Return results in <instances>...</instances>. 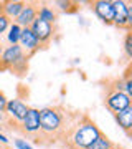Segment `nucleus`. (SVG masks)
<instances>
[{"mask_svg":"<svg viewBox=\"0 0 132 149\" xmlns=\"http://www.w3.org/2000/svg\"><path fill=\"white\" fill-rule=\"evenodd\" d=\"M81 114H71L63 106H46L40 109V133L35 136V143L41 144L43 139H50L48 144L64 138Z\"/></svg>","mask_w":132,"mask_h":149,"instance_id":"f257e3e1","label":"nucleus"},{"mask_svg":"<svg viewBox=\"0 0 132 149\" xmlns=\"http://www.w3.org/2000/svg\"><path fill=\"white\" fill-rule=\"evenodd\" d=\"M102 133L96 123L89 119V116H81L76 121L73 128L69 129L64 139H66V148L69 149H86L88 146L94 143L99 138V134Z\"/></svg>","mask_w":132,"mask_h":149,"instance_id":"f03ea898","label":"nucleus"},{"mask_svg":"<svg viewBox=\"0 0 132 149\" xmlns=\"http://www.w3.org/2000/svg\"><path fill=\"white\" fill-rule=\"evenodd\" d=\"M28 56L20 48V45H10L3 48L0 55V71L10 70L15 74H25L28 68Z\"/></svg>","mask_w":132,"mask_h":149,"instance_id":"7ed1b4c3","label":"nucleus"},{"mask_svg":"<svg viewBox=\"0 0 132 149\" xmlns=\"http://www.w3.org/2000/svg\"><path fill=\"white\" fill-rule=\"evenodd\" d=\"M18 126H20L18 129H20L21 133L35 138L40 133V109H37V108H28L25 118L21 119V123Z\"/></svg>","mask_w":132,"mask_h":149,"instance_id":"20e7f679","label":"nucleus"},{"mask_svg":"<svg viewBox=\"0 0 132 149\" xmlns=\"http://www.w3.org/2000/svg\"><path fill=\"white\" fill-rule=\"evenodd\" d=\"M28 108L30 106H26L21 100H10V101H7L5 114L8 116V119H10V121H8V126H10V124L18 126V124L21 123V119L25 118Z\"/></svg>","mask_w":132,"mask_h":149,"instance_id":"39448f33","label":"nucleus"},{"mask_svg":"<svg viewBox=\"0 0 132 149\" xmlns=\"http://www.w3.org/2000/svg\"><path fill=\"white\" fill-rule=\"evenodd\" d=\"M30 30L37 37L38 42H40V47H46L48 43L51 42L53 35H55V30H53L51 23H46V22L40 20V18H35V22L30 25Z\"/></svg>","mask_w":132,"mask_h":149,"instance_id":"423d86ee","label":"nucleus"},{"mask_svg":"<svg viewBox=\"0 0 132 149\" xmlns=\"http://www.w3.org/2000/svg\"><path fill=\"white\" fill-rule=\"evenodd\" d=\"M104 104L112 113L122 111V109H126V108L131 106V96L126 95L124 91H111L109 95L106 96Z\"/></svg>","mask_w":132,"mask_h":149,"instance_id":"0eeeda50","label":"nucleus"},{"mask_svg":"<svg viewBox=\"0 0 132 149\" xmlns=\"http://www.w3.org/2000/svg\"><path fill=\"white\" fill-rule=\"evenodd\" d=\"M38 10H40V3H37V2H25V5H23L21 12L18 13V17L15 18L13 23H17L21 28L30 27L35 22V18L38 17Z\"/></svg>","mask_w":132,"mask_h":149,"instance_id":"6e6552de","label":"nucleus"},{"mask_svg":"<svg viewBox=\"0 0 132 149\" xmlns=\"http://www.w3.org/2000/svg\"><path fill=\"white\" fill-rule=\"evenodd\" d=\"M129 8H131V3H129V2H124V0H116V2H112V10H114L112 25H116L117 28H122V30L131 32L129 27H127Z\"/></svg>","mask_w":132,"mask_h":149,"instance_id":"1a4fd4ad","label":"nucleus"},{"mask_svg":"<svg viewBox=\"0 0 132 149\" xmlns=\"http://www.w3.org/2000/svg\"><path fill=\"white\" fill-rule=\"evenodd\" d=\"M18 45H20V48L25 52V55L28 56V58H32L33 55L40 50V42H38L37 37L33 35V32L30 30V27L21 28L20 42H18Z\"/></svg>","mask_w":132,"mask_h":149,"instance_id":"9d476101","label":"nucleus"},{"mask_svg":"<svg viewBox=\"0 0 132 149\" xmlns=\"http://www.w3.org/2000/svg\"><path fill=\"white\" fill-rule=\"evenodd\" d=\"M91 7L94 13L97 15L102 23L106 25H112V18H114V10H112V2L111 0H96L91 2Z\"/></svg>","mask_w":132,"mask_h":149,"instance_id":"9b49d317","label":"nucleus"},{"mask_svg":"<svg viewBox=\"0 0 132 149\" xmlns=\"http://www.w3.org/2000/svg\"><path fill=\"white\" fill-rule=\"evenodd\" d=\"M114 118H116L117 124L121 126V129L127 136H132V106L122 109V111L114 113Z\"/></svg>","mask_w":132,"mask_h":149,"instance_id":"f8f14e48","label":"nucleus"},{"mask_svg":"<svg viewBox=\"0 0 132 149\" xmlns=\"http://www.w3.org/2000/svg\"><path fill=\"white\" fill-rule=\"evenodd\" d=\"M25 5V2H20V0H10V2H3V15L10 20H15L18 13L21 12Z\"/></svg>","mask_w":132,"mask_h":149,"instance_id":"ddd939ff","label":"nucleus"},{"mask_svg":"<svg viewBox=\"0 0 132 149\" xmlns=\"http://www.w3.org/2000/svg\"><path fill=\"white\" fill-rule=\"evenodd\" d=\"M20 33H21V27H18L17 23H10V27L7 30V42L10 43V45H18Z\"/></svg>","mask_w":132,"mask_h":149,"instance_id":"4468645a","label":"nucleus"},{"mask_svg":"<svg viewBox=\"0 0 132 149\" xmlns=\"http://www.w3.org/2000/svg\"><path fill=\"white\" fill-rule=\"evenodd\" d=\"M112 144H114V143H112L111 139L107 138L104 133H101L99 138L96 139L91 146H88L86 149H109V148H112Z\"/></svg>","mask_w":132,"mask_h":149,"instance_id":"2eb2a0df","label":"nucleus"},{"mask_svg":"<svg viewBox=\"0 0 132 149\" xmlns=\"http://www.w3.org/2000/svg\"><path fill=\"white\" fill-rule=\"evenodd\" d=\"M37 18H40V20L46 22V23H55V20H56V13L50 8V7H40V10H38V17Z\"/></svg>","mask_w":132,"mask_h":149,"instance_id":"dca6fc26","label":"nucleus"},{"mask_svg":"<svg viewBox=\"0 0 132 149\" xmlns=\"http://www.w3.org/2000/svg\"><path fill=\"white\" fill-rule=\"evenodd\" d=\"M124 50H126V55L131 58V56H132V33H131V32L126 33V40H124Z\"/></svg>","mask_w":132,"mask_h":149,"instance_id":"f3484780","label":"nucleus"},{"mask_svg":"<svg viewBox=\"0 0 132 149\" xmlns=\"http://www.w3.org/2000/svg\"><path fill=\"white\" fill-rule=\"evenodd\" d=\"M10 23H12L10 18H7L5 15H0V35H2V33H5L7 30H8Z\"/></svg>","mask_w":132,"mask_h":149,"instance_id":"a211bd4d","label":"nucleus"},{"mask_svg":"<svg viewBox=\"0 0 132 149\" xmlns=\"http://www.w3.org/2000/svg\"><path fill=\"white\" fill-rule=\"evenodd\" d=\"M13 144H15L17 149H33L32 146L25 141V139H15V141H13Z\"/></svg>","mask_w":132,"mask_h":149,"instance_id":"6ab92c4d","label":"nucleus"},{"mask_svg":"<svg viewBox=\"0 0 132 149\" xmlns=\"http://www.w3.org/2000/svg\"><path fill=\"white\" fill-rule=\"evenodd\" d=\"M7 101H8V100L5 98V95H3V93L0 91V113L5 111V104H7Z\"/></svg>","mask_w":132,"mask_h":149,"instance_id":"aec40b11","label":"nucleus"},{"mask_svg":"<svg viewBox=\"0 0 132 149\" xmlns=\"http://www.w3.org/2000/svg\"><path fill=\"white\" fill-rule=\"evenodd\" d=\"M58 5H59V8H61V10L69 12V7L73 5V3H71V2H58Z\"/></svg>","mask_w":132,"mask_h":149,"instance_id":"412c9836","label":"nucleus"},{"mask_svg":"<svg viewBox=\"0 0 132 149\" xmlns=\"http://www.w3.org/2000/svg\"><path fill=\"white\" fill-rule=\"evenodd\" d=\"M0 143L8 144V139H7V136H5V134H2V133H0Z\"/></svg>","mask_w":132,"mask_h":149,"instance_id":"4be33fe9","label":"nucleus"},{"mask_svg":"<svg viewBox=\"0 0 132 149\" xmlns=\"http://www.w3.org/2000/svg\"><path fill=\"white\" fill-rule=\"evenodd\" d=\"M109 149H124V148H121L119 144H112V148H109Z\"/></svg>","mask_w":132,"mask_h":149,"instance_id":"5701e85b","label":"nucleus"},{"mask_svg":"<svg viewBox=\"0 0 132 149\" xmlns=\"http://www.w3.org/2000/svg\"><path fill=\"white\" fill-rule=\"evenodd\" d=\"M0 15H3V2H0Z\"/></svg>","mask_w":132,"mask_h":149,"instance_id":"b1692460","label":"nucleus"},{"mask_svg":"<svg viewBox=\"0 0 132 149\" xmlns=\"http://www.w3.org/2000/svg\"><path fill=\"white\" fill-rule=\"evenodd\" d=\"M2 52H3V45L0 43V55H2Z\"/></svg>","mask_w":132,"mask_h":149,"instance_id":"393cba45","label":"nucleus"},{"mask_svg":"<svg viewBox=\"0 0 132 149\" xmlns=\"http://www.w3.org/2000/svg\"><path fill=\"white\" fill-rule=\"evenodd\" d=\"M0 149H5V148H3V146H0Z\"/></svg>","mask_w":132,"mask_h":149,"instance_id":"a878e982","label":"nucleus"},{"mask_svg":"<svg viewBox=\"0 0 132 149\" xmlns=\"http://www.w3.org/2000/svg\"><path fill=\"white\" fill-rule=\"evenodd\" d=\"M2 129H3V128H2V126H0V131H2Z\"/></svg>","mask_w":132,"mask_h":149,"instance_id":"bb28decb","label":"nucleus"},{"mask_svg":"<svg viewBox=\"0 0 132 149\" xmlns=\"http://www.w3.org/2000/svg\"><path fill=\"white\" fill-rule=\"evenodd\" d=\"M5 149H12V148H5Z\"/></svg>","mask_w":132,"mask_h":149,"instance_id":"cd10ccee","label":"nucleus"}]
</instances>
